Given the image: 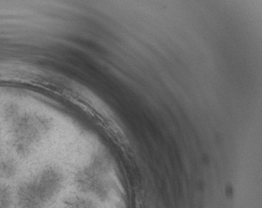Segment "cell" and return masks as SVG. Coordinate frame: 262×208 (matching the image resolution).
I'll return each mask as SVG.
<instances>
[{
  "instance_id": "obj_1",
  "label": "cell",
  "mask_w": 262,
  "mask_h": 208,
  "mask_svg": "<svg viewBox=\"0 0 262 208\" xmlns=\"http://www.w3.org/2000/svg\"><path fill=\"white\" fill-rule=\"evenodd\" d=\"M33 180L47 203L59 193L62 184L61 173L57 169L52 167L44 169Z\"/></svg>"
},
{
  "instance_id": "obj_2",
  "label": "cell",
  "mask_w": 262,
  "mask_h": 208,
  "mask_svg": "<svg viewBox=\"0 0 262 208\" xmlns=\"http://www.w3.org/2000/svg\"><path fill=\"white\" fill-rule=\"evenodd\" d=\"M16 197L19 208H44L47 204L40 194L34 180L20 185Z\"/></svg>"
},
{
  "instance_id": "obj_3",
  "label": "cell",
  "mask_w": 262,
  "mask_h": 208,
  "mask_svg": "<svg viewBox=\"0 0 262 208\" xmlns=\"http://www.w3.org/2000/svg\"><path fill=\"white\" fill-rule=\"evenodd\" d=\"M18 172V166L11 158L0 160V178L9 179L14 177Z\"/></svg>"
},
{
  "instance_id": "obj_4",
  "label": "cell",
  "mask_w": 262,
  "mask_h": 208,
  "mask_svg": "<svg viewBox=\"0 0 262 208\" xmlns=\"http://www.w3.org/2000/svg\"><path fill=\"white\" fill-rule=\"evenodd\" d=\"M65 208H96L92 202L82 197H71L65 202Z\"/></svg>"
},
{
  "instance_id": "obj_5",
  "label": "cell",
  "mask_w": 262,
  "mask_h": 208,
  "mask_svg": "<svg viewBox=\"0 0 262 208\" xmlns=\"http://www.w3.org/2000/svg\"><path fill=\"white\" fill-rule=\"evenodd\" d=\"M13 203L11 191L9 187L0 184V208H11Z\"/></svg>"
}]
</instances>
